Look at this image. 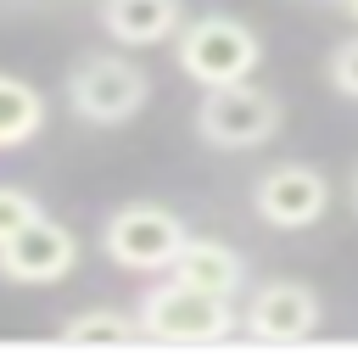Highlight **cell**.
Masks as SVG:
<instances>
[{
    "label": "cell",
    "instance_id": "obj_1",
    "mask_svg": "<svg viewBox=\"0 0 358 358\" xmlns=\"http://www.w3.org/2000/svg\"><path fill=\"white\" fill-rule=\"evenodd\" d=\"M62 90H67L73 117L95 123V129H117V123H129L151 101L145 67L129 62V56H117V50H84V56H73Z\"/></svg>",
    "mask_w": 358,
    "mask_h": 358
},
{
    "label": "cell",
    "instance_id": "obj_2",
    "mask_svg": "<svg viewBox=\"0 0 358 358\" xmlns=\"http://www.w3.org/2000/svg\"><path fill=\"white\" fill-rule=\"evenodd\" d=\"M173 56H179V73H185L190 84L213 90V84H241V78H252V73L263 67V39H257L252 22H241V17H229V11H207V17H196V22L179 28Z\"/></svg>",
    "mask_w": 358,
    "mask_h": 358
},
{
    "label": "cell",
    "instance_id": "obj_3",
    "mask_svg": "<svg viewBox=\"0 0 358 358\" xmlns=\"http://www.w3.org/2000/svg\"><path fill=\"white\" fill-rule=\"evenodd\" d=\"M134 319H140V336H151V341H229V336L241 330L235 296L185 285V280H173V274L140 296Z\"/></svg>",
    "mask_w": 358,
    "mask_h": 358
},
{
    "label": "cell",
    "instance_id": "obj_4",
    "mask_svg": "<svg viewBox=\"0 0 358 358\" xmlns=\"http://www.w3.org/2000/svg\"><path fill=\"white\" fill-rule=\"evenodd\" d=\"M285 123V106L274 90L241 78V84H213L201 90L196 101V134L213 145V151H257L280 134Z\"/></svg>",
    "mask_w": 358,
    "mask_h": 358
},
{
    "label": "cell",
    "instance_id": "obj_5",
    "mask_svg": "<svg viewBox=\"0 0 358 358\" xmlns=\"http://www.w3.org/2000/svg\"><path fill=\"white\" fill-rule=\"evenodd\" d=\"M190 229L179 224V213L157 207V201H123L106 213L101 224V252L117 268H173V257L185 252Z\"/></svg>",
    "mask_w": 358,
    "mask_h": 358
},
{
    "label": "cell",
    "instance_id": "obj_6",
    "mask_svg": "<svg viewBox=\"0 0 358 358\" xmlns=\"http://www.w3.org/2000/svg\"><path fill=\"white\" fill-rule=\"evenodd\" d=\"M73 263H78V235L50 213H39L34 224L0 241V280L11 285H56L73 274Z\"/></svg>",
    "mask_w": 358,
    "mask_h": 358
},
{
    "label": "cell",
    "instance_id": "obj_7",
    "mask_svg": "<svg viewBox=\"0 0 358 358\" xmlns=\"http://www.w3.org/2000/svg\"><path fill=\"white\" fill-rule=\"evenodd\" d=\"M324 207H330V179L313 162H280L252 185V213L268 229H308L324 218Z\"/></svg>",
    "mask_w": 358,
    "mask_h": 358
},
{
    "label": "cell",
    "instance_id": "obj_8",
    "mask_svg": "<svg viewBox=\"0 0 358 358\" xmlns=\"http://www.w3.org/2000/svg\"><path fill=\"white\" fill-rule=\"evenodd\" d=\"M319 324H324V308L302 280H263L241 308V330L252 341H308Z\"/></svg>",
    "mask_w": 358,
    "mask_h": 358
},
{
    "label": "cell",
    "instance_id": "obj_9",
    "mask_svg": "<svg viewBox=\"0 0 358 358\" xmlns=\"http://www.w3.org/2000/svg\"><path fill=\"white\" fill-rule=\"evenodd\" d=\"M106 39L117 45H168L185 28V0H101L95 6Z\"/></svg>",
    "mask_w": 358,
    "mask_h": 358
},
{
    "label": "cell",
    "instance_id": "obj_10",
    "mask_svg": "<svg viewBox=\"0 0 358 358\" xmlns=\"http://www.w3.org/2000/svg\"><path fill=\"white\" fill-rule=\"evenodd\" d=\"M173 280H185V285H201V291H218V296H235L241 285H246V263H241V252L235 246H224V241H201V235H190L185 241V252L173 257V268H168Z\"/></svg>",
    "mask_w": 358,
    "mask_h": 358
},
{
    "label": "cell",
    "instance_id": "obj_11",
    "mask_svg": "<svg viewBox=\"0 0 358 358\" xmlns=\"http://www.w3.org/2000/svg\"><path fill=\"white\" fill-rule=\"evenodd\" d=\"M39 129H45V95H39L28 78L0 73V151L28 145Z\"/></svg>",
    "mask_w": 358,
    "mask_h": 358
},
{
    "label": "cell",
    "instance_id": "obj_12",
    "mask_svg": "<svg viewBox=\"0 0 358 358\" xmlns=\"http://www.w3.org/2000/svg\"><path fill=\"white\" fill-rule=\"evenodd\" d=\"M62 341H140V319L123 308H84L62 324Z\"/></svg>",
    "mask_w": 358,
    "mask_h": 358
},
{
    "label": "cell",
    "instance_id": "obj_13",
    "mask_svg": "<svg viewBox=\"0 0 358 358\" xmlns=\"http://www.w3.org/2000/svg\"><path fill=\"white\" fill-rule=\"evenodd\" d=\"M39 213H45V207H39L28 190H17V185H0V241H6V235H17L22 224H34Z\"/></svg>",
    "mask_w": 358,
    "mask_h": 358
},
{
    "label": "cell",
    "instance_id": "obj_14",
    "mask_svg": "<svg viewBox=\"0 0 358 358\" xmlns=\"http://www.w3.org/2000/svg\"><path fill=\"white\" fill-rule=\"evenodd\" d=\"M324 73H330V84H336V95H347V101H358V34H352V39H341V45L330 50V62H324Z\"/></svg>",
    "mask_w": 358,
    "mask_h": 358
},
{
    "label": "cell",
    "instance_id": "obj_15",
    "mask_svg": "<svg viewBox=\"0 0 358 358\" xmlns=\"http://www.w3.org/2000/svg\"><path fill=\"white\" fill-rule=\"evenodd\" d=\"M347 196H352V213H358V162H352V185H347Z\"/></svg>",
    "mask_w": 358,
    "mask_h": 358
},
{
    "label": "cell",
    "instance_id": "obj_16",
    "mask_svg": "<svg viewBox=\"0 0 358 358\" xmlns=\"http://www.w3.org/2000/svg\"><path fill=\"white\" fill-rule=\"evenodd\" d=\"M336 6H341V11H347V17L358 22V0H336Z\"/></svg>",
    "mask_w": 358,
    "mask_h": 358
}]
</instances>
